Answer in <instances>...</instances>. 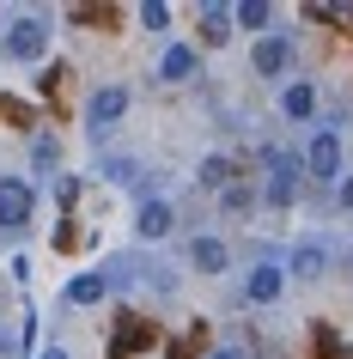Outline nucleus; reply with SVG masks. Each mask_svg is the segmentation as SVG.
<instances>
[{
  "mask_svg": "<svg viewBox=\"0 0 353 359\" xmlns=\"http://www.w3.org/2000/svg\"><path fill=\"white\" fill-rule=\"evenodd\" d=\"M189 74H195V49H189V43H171L165 55H159V79H165V86H183Z\"/></svg>",
  "mask_w": 353,
  "mask_h": 359,
  "instance_id": "1a4fd4ad",
  "label": "nucleus"
},
{
  "mask_svg": "<svg viewBox=\"0 0 353 359\" xmlns=\"http://www.w3.org/2000/svg\"><path fill=\"white\" fill-rule=\"evenodd\" d=\"M268 19H274V6H268V0H244V6H232V25H244L250 37L268 31Z\"/></svg>",
  "mask_w": 353,
  "mask_h": 359,
  "instance_id": "f8f14e48",
  "label": "nucleus"
},
{
  "mask_svg": "<svg viewBox=\"0 0 353 359\" xmlns=\"http://www.w3.org/2000/svg\"><path fill=\"white\" fill-rule=\"evenodd\" d=\"M189 262L201 274H225V244L220 238H189Z\"/></svg>",
  "mask_w": 353,
  "mask_h": 359,
  "instance_id": "9b49d317",
  "label": "nucleus"
},
{
  "mask_svg": "<svg viewBox=\"0 0 353 359\" xmlns=\"http://www.w3.org/2000/svg\"><path fill=\"white\" fill-rule=\"evenodd\" d=\"M31 208H37V189H31L25 177H0V226L19 231L25 219H31Z\"/></svg>",
  "mask_w": 353,
  "mask_h": 359,
  "instance_id": "20e7f679",
  "label": "nucleus"
},
{
  "mask_svg": "<svg viewBox=\"0 0 353 359\" xmlns=\"http://www.w3.org/2000/svg\"><path fill=\"white\" fill-rule=\"evenodd\" d=\"M207 359H250L244 347H220V353H207Z\"/></svg>",
  "mask_w": 353,
  "mask_h": 359,
  "instance_id": "aec40b11",
  "label": "nucleus"
},
{
  "mask_svg": "<svg viewBox=\"0 0 353 359\" xmlns=\"http://www.w3.org/2000/svg\"><path fill=\"white\" fill-rule=\"evenodd\" d=\"M43 359H67V347H43Z\"/></svg>",
  "mask_w": 353,
  "mask_h": 359,
  "instance_id": "412c9836",
  "label": "nucleus"
},
{
  "mask_svg": "<svg viewBox=\"0 0 353 359\" xmlns=\"http://www.w3.org/2000/svg\"><path fill=\"white\" fill-rule=\"evenodd\" d=\"M0 347H6V335H0Z\"/></svg>",
  "mask_w": 353,
  "mask_h": 359,
  "instance_id": "4be33fe9",
  "label": "nucleus"
},
{
  "mask_svg": "<svg viewBox=\"0 0 353 359\" xmlns=\"http://www.w3.org/2000/svg\"><path fill=\"white\" fill-rule=\"evenodd\" d=\"M341 165H347V158H341V134H335V128H317L311 140H305L298 170H305V177H317V183H341Z\"/></svg>",
  "mask_w": 353,
  "mask_h": 359,
  "instance_id": "f257e3e1",
  "label": "nucleus"
},
{
  "mask_svg": "<svg viewBox=\"0 0 353 359\" xmlns=\"http://www.w3.org/2000/svg\"><path fill=\"white\" fill-rule=\"evenodd\" d=\"M280 286H286V274H280L274 262H256V268H250V280H244V299H250V304H274Z\"/></svg>",
  "mask_w": 353,
  "mask_h": 359,
  "instance_id": "0eeeda50",
  "label": "nucleus"
},
{
  "mask_svg": "<svg viewBox=\"0 0 353 359\" xmlns=\"http://www.w3.org/2000/svg\"><path fill=\"white\" fill-rule=\"evenodd\" d=\"M280 110L293 116V122L317 116V86H311V79H298V86H286V92H280Z\"/></svg>",
  "mask_w": 353,
  "mask_h": 359,
  "instance_id": "9d476101",
  "label": "nucleus"
},
{
  "mask_svg": "<svg viewBox=\"0 0 353 359\" xmlns=\"http://www.w3.org/2000/svg\"><path fill=\"white\" fill-rule=\"evenodd\" d=\"M201 183H207V189H225V183H232V158H220V152H213V158L201 165Z\"/></svg>",
  "mask_w": 353,
  "mask_h": 359,
  "instance_id": "f3484780",
  "label": "nucleus"
},
{
  "mask_svg": "<svg viewBox=\"0 0 353 359\" xmlns=\"http://www.w3.org/2000/svg\"><path fill=\"white\" fill-rule=\"evenodd\" d=\"M67 299L74 304H98L104 299V274H74V280H67Z\"/></svg>",
  "mask_w": 353,
  "mask_h": 359,
  "instance_id": "2eb2a0df",
  "label": "nucleus"
},
{
  "mask_svg": "<svg viewBox=\"0 0 353 359\" xmlns=\"http://www.w3.org/2000/svg\"><path fill=\"white\" fill-rule=\"evenodd\" d=\"M225 31H232V6H207V13H201V37H207V49H213V43H225Z\"/></svg>",
  "mask_w": 353,
  "mask_h": 359,
  "instance_id": "ddd939ff",
  "label": "nucleus"
},
{
  "mask_svg": "<svg viewBox=\"0 0 353 359\" xmlns=\"http://www.w3.org/2000/svg\"><path fill=\"white\" fill-rule=\"evenodd\" d=\"M250 201H256V189H244V183H225V189H220V208L225 213H250Z\"/></svg>",
  "mask_w": 353,
  "mask_h": 359,
  "instance_id": "dca6fc26",
  "label": "nucleus"
},
{
  "mask_svg": "<svg viewBox=\"0 0 353 359\" xmlns=\"http://www.w3.org/2000/svg\"><path fill=\"white\" fill-rule=\"evenodd\" d=\"M335 195H341V208L353 213V177H341V189H335Z\"/></svg>",
  "mask_w": 353,
  "mask_h": 359,
  "instance_id": "6ab92c4d",
  "label": "nucleus"
},
{
  "mask_svg": "<svg viewBox=\"0 0 353 359\" xmlns=\"http://www.w3.org/2000/svg\"><path fill=\"white\" fill-rule=\"evenodd\" d=\"M122 110H128V92H122V86H104V92H92V104H86V122H92V134H110L116 122H122Z\"/></svg>",
  "mask_w": 353,
  "mask_h": 359,
  "instance_id": "423d86ee",
  "label": "nucleus"
},
{
  "mask_svg": "<svg viewBox=\"0 0 353 359\" xmlns=\"http://www.w3.org/2000/svg\"><path fill=\"white\" fill-rule=\"evenodd\" d=\"M250 67H256V79H280L293 67V43L286 37H256L250 43Z\"/></svg>",
  "mask_w": 353,
  "mask_h": 359,
  "instance_id": "39448f33",
  "label": "nucleus"
},
{
  "mask_svg": "<svg viewBox=\"0 0 353 359\" xmlns=\"http://www.w3.org/2000/svg\"><path fill=\"white\" fill-rule=\"evenodd\" d=\"M134 231H140V238H171V231H177V208H171V201H147L140 219H134Z\"/></svg>",
  "mask_w": 353,
  "mask_h": 359,
  "instance_id": "6e6552de",
  "label": "nucleus"
},
{
  "mask_svg": "<svg viewBox=\"0 0 353 359\" xmlns=\"http://www.w3.org/2000/svg\"><path fill=\"white\" fill-rule=\"evenodd\" d=\"M293 274L298 280H317V274H323V244H298L293 250Z\"/></svg>",
  "mask_w": 353,
  "mask_h": 359,
  "instance_id": "4468645a",
  "label": "nucleus"
},
{
  "mask_svg": "<svg viewBox=\"0 0 353 359\" xmlns=\"http://www.w3.org/2000/svg\"><path fill=\"white\" fill-rule=\"evenodd\" d=\"M140 25H147V31H171V6L165 0H147V6H140Z\"/></svg>",
  "mask_w": 353,
  "mask_h": 359,
  "instance_id": "a211bd4d",
  "label": "nucleus"
},
{
  "mask_svg": "<svg viewBox=\"0 0 353 359\" xmlns=\"http://www.w3.org/2000/svg\"><path fill=\"white\" fill-rule=\"evenodd\" d=\"M262 201H268V208H293V201H298V158H293V152L268 147V183H262Z\"/></svg>",
  "mask_w": 353,
  "mask_h": 359,
  "instance_id": "7ed1b4c3",
  "label": "nucleus"
},
{
  "mask_svg": "<svg viewBox=\"0 0 353 359\" xmlns=\"http://www.w3.org/2000/svg\"><path fill=\"white\" fill-rule=\"evenodd\" d=\"M49 31L55 25L43 19V13H19V19L6 25V55L13 61H43L49 55Z\"/></svg>",
  "mask_w": 353,
  "mask_h": 359,
  "instance_id": "f03ea898",
  "label": "nucleus"
}]
</instances>
